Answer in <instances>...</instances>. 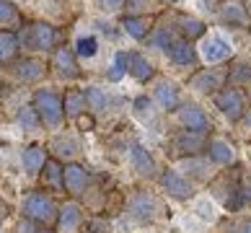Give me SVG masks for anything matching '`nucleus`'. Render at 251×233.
<instances>
[{"instance_id": "b1692460", "label": "nucleus", "mask_w": 251, "mask_h": 233, "mask_svg": "<svg viewBox=\"0 0 251 233\" xmlns=\"http://www.w3.org/2000/svg\"><path fill=\"white\" fill-rule=\"evenodd\" d=\"M210 158H207V161H200V158H187V161H181V169L184 171H187V174H192L194 176V179H210V176H212V171H210Z\"/></svg>"}, {"instance_id": "f03ea898", "label": "nucleus", "mask_w": 251, "mask_h": 233, "mask_svg": "<svg viewBox=\"0 0 251 233\" xmlns=\"http://www.w3.org/2000/svg\"><path fill=\"white\" fill-rule=\"evenodd\" d=\"M24 212H26V218H29V220L44 223V226H50L52 220H57V218H60L54 200L47 197V194H42V192H34V194H29V197H26V202H24Z\"/></svg>"}, {"instance_id": "aec40b11", "label": "nucleus", "mask_w": 251, "mask_h": 233, "mask_svg": "<svg viewBox=\"0 0 251 233\" xmlns=\"http://www.w3.org/2000/svg\"><path fill=\"white\" fill-rule=\"evenodd\" d=\"M204 145V132H192V129H184V132L176 137V151L184 155H194Z\"/></svg>"}, {"instance_id": "c03bdc74", "label": "nucleus", "mask_w": 251, "mask_h": 233, "mask_svg": "<svg viewBox=\"0 0 251 233\" xmlns=\"http://www.w3.org/2000/svg\"><path fill=\"white\" fill-rule=\"evenodd\" d=\"M39 233H52V231H39Z\"/></svg>"}, {"instance_id": "39448f33", "label": "nucleus", "mask_w": 251, "mask_h": 233, "mask_svg": "<svg viewBox=\"0 0 251 233\" xmlns=\"http://www.w3.org/2000/svg\"><path fill=\"white\" fill-rule=\"evenodd\" d=\"M158 212H161V205H158V200L153 197L151 192H137L135 197L129 200V215L143 220V223L155 220Z\"/></svg>"}, {"instance_id": "f8f14e48", "label": "nucleus", "mask_w": 251, "mask_h": 233, "mask_svg": "<svg viewBox=\"0 0 251 233\" xmlns=\"http://www.w3.org/2000/svg\"><path fill=\"white\" fill-rule=\"evenodd\" d=\"M129 161H132L135 171L140 176H155V171H158L153 155L148 153L143 145H132V148H129Z\"/></svg>"}, {"instance_id": "a18cd8bd", "label": "nucleus", "mask_w": 251, "mask_h": 233, "mask_svg": "<svg viewBox=\"0 0 251 233\" xmlns=\"http://www.w3.org/2000/svg\"><path fill=\"white\" fill-rule=\"evenodd\" d=\"M166 3H176V0H166Z\"/></svg>"}, {"instance_id": "ddd939ff", "label": "nucleus", "mask_w": 251, "mask_h": 233, "mask_svg": "<svg viewBox=\"0 0 251 233\" xmlns=\"http://www.w3.org/2000/svg\"><path fill=\"white\" fill-rule=\"evenodd\" d=\"M13 73H16L18 80L34 83V80H42V78H44V73H47V65L39 62V60H21V62H16Z\"/></svg>"}, {"instance_id": "20e7f679", "label": "nucleus", "mask_w": 251, "mask_h": 233, "mask_svg": "<svg viewBox=\"0 0 251 233\" xmlns=\"http://www.w3.org/2000/svg\"><path fill=\"white\" fill-rule=\"evenodd\" d=\"M215 106L226 114L228 119H233V122H238V119L246 117V106H244V96L236 91V88H226V91H218L215 93Z\"/></svg>"}, {"instance_id": "5701e85b", "label": "nucleus", "mask_w": 251, "mask_h": 233, "mask_svg": "<svg viewBox=\"0 0 251 233\" xmlns=\"http://www.w3.org/2000/svg\"><path fill=\"white\" fill-rule=\"evenodd\" d=\"M44 184L52 186V189H60V186H65V169L54 161V158H50L47 163H44Z\"/></svg>"}, {"instance_id": "a878e982", "label": "nucleus", "mask_w": 251, "mask_h": 233, "mask_svg": "<svg viewBox=\"0 0 251 233\" xmlns=\"http://www.w3.org/2000/svg\"><path fill=\"white\" fill-rule=\"evenodd\" d=\"M220 18L228 21V24H236V26H246L249 24V13L244 11V5H238V3H228L220 11Z\"/></svg>"}, {"instance_id": "2f4dec72", "label": "nucleus", "mask_w": 251, "mask_h": 233, "mask_svg": "<svg viewBox=\"0 0 251 233\" xmlns=\"http://www.w3.org/2000/svg\"><path fill=\"white\" fill-rule=\"evenodd\" d=\"M52 148L57 151L60 155H75L78 153V140L75 137H68V135H60V137H54L52 140Z\"/></svg>"}, {"instance_id": "9d476101", "label": "nucleus", "mask_w": 251, "mask_h": 233, "mask_svg": "<svg viewBox=\"0 0 251 233\" xmlns=\"http://www.w3.org/2000/svg\"><path fill=\"white\" fill-rule=\"evenodd\" d=\"M223 80H226V73L223 70H202L197 73L194 78H189V86L200 93H218V88L223 86Z\"/></svg>"}, {"instance_id": "f3484780", "label": "nucleus", "mask_w": 251, "mask_h": 233, "mask_svg": "<svg viewBox=\"0 0 251 233\" xmlns=\"http://www.w3.org/2000/svg\"><path fill=\"white\" fill-rule=\"evenodd\" d=\"M129 73H132V78L145 83V80H151L155 76V68H153V62L148 57H143L140 52H129Z\"/></svg>"}, {"instance_id": "e433bc0d", "label": "nucleus", "mask_w": 251, "mask_h": 233, "mask_svg": "<svg viewBox=\"0 0 251 233\" xmlns=\"http://www.w3.org/2000/svg\"><path fill=\"white\" fill-rule=\"evenodd\" d=\"M94 3H96L104 13H117L119 8H125L127 0H94Z\"/></svg>"}, {"instance_id": "ea45409f", "label": "nucleus", "mask_w": 251, "mask_h": 233, "mask_svg": "<svg viewBox=\"0 0 251 233\" xmlns=\"http://www.w3.org/2000/svg\"><path fill=\"white\" fill-rule=\"evenodd\" d=\"M236 233H251V220L244 223V226H236Z\"/></svg>"}, {"instance_id": "1a4fd4ad", "label": "nucleus", "mask_w": 251, "mask_h": 233, "mask_svg": "<svg viewBox=\"0 0 251 233\" xmlns=\"http://www.w3.org/2000/svg\"><path fill=\"white\" fill-rule=\"evenodd\" d=\"M161 184H163V189L171 194V197H176V200H187V197H192V181L184 176L181 171H166L163 176H161Z\"/></svg>"}, {"instance_id": "72a5a7b5", "label": "nucleus", "mask_w": 251, "mask_h": 233, "mask_svg": "<svg viewBox=\"0 0 251 233\" xmlns=\"http://www.w3.org/2000/svg\"><path fill=\"white\" fill-rule=\"evenodd\" d=\"M230 83H233V86H246V83H251V65H236L233 70H230Z\"/></svg>"}, {"instance_id": "79ce46f5", "label": "nucleus", "mask_w": 251, "mask_h": 233, "mask_svg": "<svg viewBox=\"0 0 251 233\" xmlns=\"http://www.w3.org/2000/svg\"><path fill=\"white\" fill-rule=\"evenodd\" d=\"M244 122H246V129H251V114H246V117H244Z\"/></svg>"}, {"instance_id": "37998d69", "label": "nucleus", "mask_w": 251, "mask_h": 233, "mask_svg": "<svg viewBox=\"0 0 251 233\" xmlns=\"http://www.w3.org/2000/svg\"><path fill=\"white\" fill-rule=\"evenodd\" d=\"M212 3H215V0H202V5H204V8H212Z\"/></svg>"}, {"instance_id": "c85d7f7f", "label": "nucleus", "mask_w": 251, "mask_h": 233, "mask_svg": "<svg viewBox=\"0 0 251 233\" xmlns=\"http://www.w3.org/2000/svg\"><path fill=\"white\" fill-rule=\"evenodd\" d=\"M86 101H88V109H94V111H104L109 106L106 91L99 88V86H88L86 88Z\"/></svg>"}, {"instance_id": "9b49d317", "label": "nucleus", "mask_w": 251, "mask_h": 233, "mask_svg": "<svg viewBox=\"0 0 251 233\" xmlns=\"http://www.w3.org/2000/svg\"><path fill=\"white\" fill-rule=\"evenodd\" d=\"M88 186V171L78 163H70L65 166V189L70 194H83Z\"/></svg>"}, {"instance_id": "393cba45", "label": "nucleus", "mask_w": 251, "mask_h": 233, "mask_svg": "<svg viewBox=\"0 0 251 233\" xmlns=\"http://www.w3.org/2000/svg\"><path fill=\"white\" fill-rule=\"evenodd\" d=\"M18 24H21V13H18V8L11 3V0H0V26H5V29H16Z\"/></svg>"}, {"instance_id": "f257e3e1", "label": "nucleus", "mask_w": 251, "mask_h": 233, "mask_svg": "<svg viewBox=\"0 0 251 233\" xmlns=\"http://www.w3.org/2000/svg\"><path fill=\"white\" fill-rule=\"evenodd\" d=\"M34 109L39 111L42 122L47 127H60L65 119V101L54 91H36L34 93Z\"/></svg>"}, {"instance_id": "bb28decb", "label": "nucleus", "mask_w": 251, "mask_h": 233, "mask_svg": "<svg viewBox=\"0 0 251 233\" xmlns=\"http://www.w3.org/2000/svg\"><path fill=\"white\" fill-rule=\"evenodd\" d=\"M18 125H21L26 132H36L44 122H42V117H39V111H36L34 106H24L21 111H18Z\"/></svg>"}, {"instance_id": "dca6fc26", "label": "nucleus", "mask_w": 251, "mask_h": 233, "mask_svg": "<svg viewBox=\"0 0 251 233\" xmlns=\"http://www.w3.org/2000/svg\"><path fill=\"white\" fill-rule=\"evenodd\" d=\"M80 220H83V212H80V205L75 202H68L65 207L60 210V218H57V226L62 233H73L78 226H80Z\"/></svg>"}, {"instance_id": "7ed1b4c3", "label": "nucleus", "mask_w": 251, "mask_h": 233, "mask_svg": "<svg viewBox=\"0 0 251 233\" xmlns=\"http://www.w3.org/2000/svg\"><path fill=\"white\" fill-rule=\"evenodd\" d=\"M18 39H21V44L29 47V50L47 52V50H52V47H54V42H57V31H54L50 24L36 21V24H29V26H26Z\"/></svg>"}, {"instance_id": "4468645a", "label": "nucleus", "mask_w": 251, "mask_h": 233, "mask_svg": "<svg viewBox=\"0 0 251 233\" xmlns=\"http://www.w3.org/2000/svg\"><path fill=\"white\" fill-rule=\"evenodd\" d=\"M207 158L215 166H230L236 161V151L226 143V140H212L207 145Z\"/></svg>"}, {"instance_id": "412c9836", "label": "nucleus", "mask_w": 251, "mask_h": 233, "mask_svg": "<svg viewBox=\"0 0 251 233\" xmlns=\"http://www.w3.org/2000/svg\"><path fill=\"white\" fill-rule=\"evenodd\" d=\"M65 101V114L70 119H78L83 117V111L88 109V101H86V93H78V91H70L68 96L62 99Z\"/></svg>"}, {"instance_id": "a211bd4d", "label": "nucleus", "mask_w": 251, "mask_h": 233, "mask_svg": "<svg viewBox=\"0 0 251 233\" xmlns=\"http://www.w3.org/2000/svg\"><path fill=\"white\" fill-rule=\"evenodd\" d=\"M155 99H158V104H161L163 109H176L179 106V88H176V83L171 80H158V86H155Z\"/></svg>"}, {"instance_id": "423d86ee", "label": "nucleus", "mask_w": 251, "mask_h": 233, "mask_svg": "<svg viewBox=\"0 0 251 233\" xmlns=\"http://www.w3.org/2000/svg\"><path fill=\"white\" fill-rule=\"evenodd\" d=\"M230 54H233V47H230L226 39H223L220 34H212V36H204L202 42V57L207 62H226L230 60Z\"/></svg>"}, {"instance_id": "473e14b6", "label": "nucleus", "mask_w": 251, "mask_h": 233, "mask_svg": "<svg viewBox=\"0 0 251 233\" xmlns=\"http://www.w3.org/2000/svg\"><path fill=\"white\" fill-rule=\"evenodd\" d=\"M181 24V31L192 36V39H197V36H204V24L200 21V18H192V16H181L179 18Z\"/></svg>"}, {"instance_id": "4c0bfd02", "label": "nucleus", "mask_w": 251, "mask_h": 233, "mask_svg": "<svg viewBox=\"0 0 251 233\" xmlns=\"http://www.w3.org/2000/svg\"><path fill=\"white\" fill-rule=\"evenodd\" d=\"M78 125H80L83 129H91V127H94V119H91V117H86V114H83V117H78Z\"/></svg>"}, {"instance_id": "f704fd0d", "label": "nucleus", "mask_w": 251, "mask_h": 233, "mask_svg": "<svg viewBox=\"0 0 251 233\" xmlns=\"http://www.w3.org/2000/svg\"><path fill=\"white\" fill-rule=\"evenodd\" d=\"M135 114L145 119V122H151V119L155 117V111H153V104H151V99L148 96H140V99H135Z\"/></svg>"}, {"instance_id": "0eeeda50", "label": "nucleus", "mask_w": 251, "mask_h": 233, "mask_svg": "<svg viewBox=\"0 0 251 233\" xmlns=\"http://www.w3.org/2000/svg\"><path fill=\"white\" fill-rule=\"evenodd\" d=\"M52 68L57 70V76L65 80H75L80 76V68L75 62V50H68V47H60L52 57Z\"/></svg>"}, {"instance_id": "a19ab883", "label": "nucleus", "mask_w": 251, "mask_h": 233, "mask_svg": "<svg viewBox=\"0 0 251 233\" xmlns=\"http://www.w3.org/2000/svg\"><path fill=\"white\" fill-rule=\"evenodd\" d=\"M143 3H148V0H129V8H143Z\"/></svg>"}, {"instance_id": "cd10ccee", "label": "nucleus", "mask_w": 251, "mask_h": 233, "mask_svg": "<svg viewBox=\"0 0 251 233\" xmlns=\"http://www.w3.org/2000/svg\"><path fill=\"white\" fill-rule=\"evenodd\" d=\"M122 26L132 39H143V36L148 34V29H151V21H148L145 16H129Z\"/></svg>"}, {"instance_id": "c9c22d12", "label": "nucleus", "mask_w": 251, "mask_h": 233, "mask_svg": "<svg viewBox=\"0 0 251 233\" xmlns=\"http://www.w3.org/2000/svg\"><path fill=\"white\" fill-rule=\"evenodd\" d=\"M174 44V39H171V31L169 29H158L153 31V36H151V47H158V50H169V47Z\"/></svg>"}, {"instance_id": "6ab92c4d", "label": "nucleus", "mask_w": 251, "mask_h": 233, "mask_svg": "<svg viewBox=\"0 0 251 233\" xmlns=\"http://www.w3.org/2000/svg\"><path fill=\"white\" fill-rule=\"evenodd\" d=\"M21 163H24L26 174H39L44 169V163H47V153H44L39 145H29L21 153Z\"/></svg>"}, {"instance_id": "4be33fe9", "label": "nucleus", "mask_w": 251, "mask_h": 233, "mask_svg": "<svg viewBox=\"0 0 251 233\" xmlns=\"http://www.w3.org/2000/svg\"><path fill=\"white\" fill-rule=\"evenodd\" d=\"M18 47H21V39H18L13 31H0V62L13 60Z\"/></svg>"}, {"instance_id": "2eb2a0df", "label": "nucleus", "mask_w": 251, "mask_h": 233, "mask_svg": "<svg viewBox=\"0 0 251 233\" xmlns=\"http://www.w3.org/2000/svg\"><path fill=\"white\" fill-rule=\"evenodd\" d=\"M166 57H169L174 65H194L197 60V52L189 42H174L169 50H166Z\"/></svg>"}, {"instance_id": "c756f323", "label": "nucleus", "mask_w": 251, "mask_h": 233, "mask_svg": "<svg viewBox=\"0 0 251 233\" xmlns=\"http://www.w3.org/2000/svg\"><path fill=\"white\" fill-rule=\"evenodd\" d=\"M127 70H129V54L127 52H117L114 54V62H111V70H109V80L111 83L122 80Z\"/></svg>"}, {"instance_id": "6e6552de", "label": "nucleus", "mask_w": 251, "mask_h": 233, "mask_svg": "<svg viewBox=\"0 0 251 233\" xmlns=\"http://www.w3.org/2000/svg\"><path fill=\"white\" fill-rule=\"evenodd\" d=\"M179 122L184 125V129H192V132H204L210 127V119L207 114L197 106V104H184L179 111H176Z\"/></svg>"}, {"instance_id": "58836bf2", "label": "nucleus", "mask_w": 251, "mask_h": 233, "mask_svg": "<svg viewBox=\"0 0 251 233\" xmlns=\"http://www.w3.org/2000/svg\"><path fill=\"white\" fill-rule=\"evenodd\" d=\"M5 218H8V205H5L3 200H0V223H3Z\"/></svg>"}, {"instance_id": "7c9ffc66", "label": "nucleus", "mask_w": 251, "mask_h": 233, "mask_svg": "<svg viewBox=\"0 0 251 233\" xmlns=\"http://www.w3.org/2000/svg\"><path fill=\"white\" fill-rule=\"evenodd\" d=\"M96 52H99V39L94 34L80 36V39L75 42V54L78 57H96Z\"/></svg>"}]
</instances>
